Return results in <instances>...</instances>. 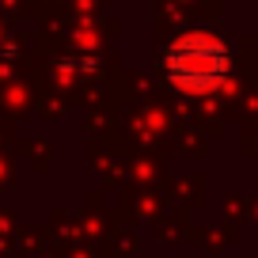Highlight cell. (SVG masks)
Listing matches in <instances>:
<instances>
[{
    "label": "cell",
    "mask_w": 258,
    "mask_h": 258,
    "mask_svg": "<svg viewBox=\"0 0 258 258\" xmlns=\"http://www.w3.org/2000/svg\"><path fill=\"white\" fill-rule=\"evenodd\" d=\"M163 73H167V80L175 84V88L182 91H213L220 88V84L228 80V73H232V53H228V46L220 38H213V34H178L175 42L167 46V53H163Z\"/></svg>",
    "instance_id": "obj_1"
}]
</instances>
